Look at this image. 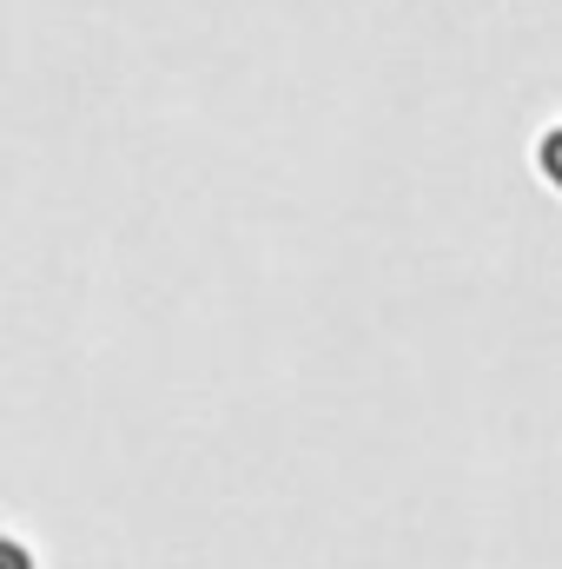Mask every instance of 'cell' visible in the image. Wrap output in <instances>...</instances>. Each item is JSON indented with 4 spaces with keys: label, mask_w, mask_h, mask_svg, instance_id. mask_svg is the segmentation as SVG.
<instances>
[{
    "label": "cell",
    "mask_w": 562,
    "mask_h": 569,
    "mask_svg": "<svg viewBox=\"0 0 562 569\" xmlns=\"http://www.w3.org/2000/svg\"><path fill=\"white\" fill-rule=\"evenodd\" d=\"M0 569H33V557H27V543H13V537H0Z\"/></svg>",
    "instance_id": "obj_1"
}]
</instances>
